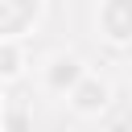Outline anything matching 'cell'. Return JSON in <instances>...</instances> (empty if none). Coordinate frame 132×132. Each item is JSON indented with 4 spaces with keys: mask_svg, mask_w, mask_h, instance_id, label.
I'll list each match as a JSON object with an SVG mask.
<instances>
[{
    "mask_svg": "<svg viewBox=\"0 0 132 132\" xmlns=\"http://www.w3.org/2000/svg\"><path fill=\"white\" fill-rule=\"evenodd\" d=\"M70 95H74V107H78V111H99V107L107 103V87H103L99 78H87V74L70 87Z\"/></svg>",
    "mask_w": 132,
    "mask_h": 132,
    "instance_id": "1",
    "label": "cell"
},
{
    "mask_svg": "<svg viewBox=\"0 0 132 132\" xmlns=\"http://www.w3.org/2000/svg\"><path fill=\"white\" fill-rule=\"evenodd\" d=\"M0 74H16V54H12L8 45L0 50Z\"/></svg>",
    "mask_w": 132,
    "mask_h": 132,
    "instance_id": "3",
    "label": "cell"
},
{
    "mask_svg": "<svg viewBox=\"0 0 132 132\" xmlns=\"http://www.w3.org/2000/svg\"><path fill=\"white\" fill-rule=\"evenodd\" d=\"M82 78V66H78V58H54L50 62V87H74Z\"/></svg>",
    "mask_w": 132,
    "mask_h": 132,
    "instance_id": "2",
    "label": "cell"
},
{
    "mask_svg": "<svg viewBox=\"0 0 132 132\" xmlns=\"http://www.w3.org/2000/svg\"><path fill=\"white\" fill-rule=\"evenodd\" d=\"M8 132H29V120L25 116H8Z\"/></svg>",
    "mask_w": 132,
    "mask_h": 132,
    "instance_id": "4",
    "label": "cell"
}]
</instances>
